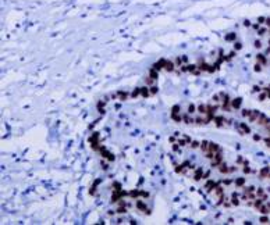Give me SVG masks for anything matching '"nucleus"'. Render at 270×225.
Instances as JSON below:
<instances>
[{"label": "nucleus", "instance_id": "6", "mask_svg": "<svg viewBox=\"0 0 270 225\" xmlns=\"http://www.w3.org/2000/svg\"><path fill=\"white\" fill-rule=\"evenodd\" d=\"M187 143H191V138L188 135H182V138L178 140V145L181 147H184V146H187Z\"/></svg>", "mask_w": 270, "mask_h": 225}, {"label": "nucleus", "instance_id": "45", "mask_svg": "<svg viewBox=\"0 0 270 225\" xmlns=\"http://www.w3.org/2000/svg\"><path fill=\"white\" fill-rule=\"evenodd\" d=\"M255 47H258V49H259V47H262V43H260L259 40H256V42H255Z\"/></svg>", "mask_w": 270, "mask_h": 225}, {"label": "nucleus", "instance_id": "42", "mask_svg": "<svg viewBox=\"0 0 270 225\" xmlns=\"http://www.w3.org/2000/svg\"><path fill=\"white\" fill-rule=\"evenodd\" d=\"M209 177H210V172H209V171L203 172V179H209Z\"/></svg>", "mask_w": 270, "mask_h": 225}, {"label": "nucleus", "instance_id": "34", "mask_svg": "<svg viewBox=\"0 0 270 225\" xmlns=\"http://www.w3.org/2000/svg\"><path fill=\"white\" fill-rule=\"evenodd\" d=\"M141 95V88H138V89H135L134 92H132V97H136V96H139Z\"/></svg>", "mask_w": 270, "mask_h": 225}, {"label": "nucleus", "instance_id": "22", "mask_svg": "<svg viewBox=\"0 0 270 225\" xmlns=\"http://www.w3.org/2000/svg\"><path fill=\"white\" fill-rule=\"evenodd\" d=\"M244 183H245V178H237L235 179V185L237 186H244Z\"/></svg>", "mask_w": 270, "mask_h": 225}, {"label": "nucleus", "instance_id": "49", "mask_svg": "<svg viewBox=\"0 0 270 225\" xmlns=\"http://www.w3.org/2000/svg\"><path fill=\"white\" fill-rule=\"evenodd\" d=\"M254 139H255V140H260V136H259V135H254Z\"/></svg>", "mask_w": 270, "mask_h": 225}, {"label": "nucleus", "instance_id": "23", "mask_svg": "<svg viewBox=\"0 0 270 225\" xmlns=\"http://www.w3.org/2000/svg\"><path fill=\"white\" fill-rule=\"evenodd\" d=\"M196 110H198V107H196V106H194V104H189V106H188V113H189V114H194Z\"/></svg>", "mask_w": 270, "mask_h": 225}, {"label": "nucleus", "instance_id": "32", "mask_svg": "<svg viewBox=\"0 0 270 225\" xmlns=\"http://www.w3.org/2000/svg\"><path fill=\"white\" fill-rule=\"evenodd\" d=\"M267 174H269V168H267V167H266V168H263V170L260 171V177H266Z\"/></svg>", "mask_w": 270, "mask_h": 225}, {"label": "nucleus", "instance_id": "38", "mask_svg": "<svg viewBox=\"0 0 270 225\" xmlns=\"http://www.w3.org/2000/svg\"><path fill=\"white\" fill-rule=\"evenodd\" d=\"M260 70H262V64H260V63H258V64L255 65V71H256V72H259Z\"/></svg>", "mask_w": 270, "mask_h": 225}, {"label": "nucleus", "instance_id": "26", "mask_svg": "<svg viewBox=\"0 0 270 225\" xmlns=\"http://www.w3.org/2000/svg\"><path fill=\"white\" fill-rule=\"evenodd\" d=\"M145 81H146V83H148V85H153V83H155V81H156V78H153V76H150V75H149Z\"/></svg>", "mask_w": 270, "mask_h": 225}, {"label": "nucleus", "instance_id": "47", "mask_svg": "<svg viewBox=\"0 0 270 225\" xmlns=\"http://www.w3.org/2000/svg\"><path fill=\"white\" fill-rule=\"evenodd\" d=\"M260 222H263V224L267 222V218H266V217H262V218H260Z\"/></svg>", "mask_w": 270, "mask_h": 225}, {"label": "nucleus", "instance_id": "7", "mask_svg": "<svg viewBox=\"0 0 270 225\" xmlns=\"http://www.w3.org/2000/svg\"><path fill=\"white\" fill-rule=\"evenodd\" d=\"M213 195H214V197L217 199V197H220V196L224 195V190H223V188L221 186H219V185H216V188L213 189Z\"/></svg>", "mask_w": 270, "mask_h": 225}, {"label": "nucleus", "instance_id": "13", "mask_svg": "<svg viewBox=\"0 0 270 225\" xmlns=\"http://www.w3.org/2000/svg\"><path fill=\"white\" fill-rule=\"evenodd\" d=\"M200 149H202V151H203V153H208V151L210 150V142L203 140V142L200 143Z\"/></svg>", "mask_w": 270, "mask_h": 225}, {"label": "nucleus", "instance_id": "9", "mask_svg": "<svg viewBox=\"0 0 270 225\" xmlns=\"http://www.w3.org/2000/svg\"><path fill=\"white\" fill-rule=\"evenodd\" d=\"M217 168H219V171H220L221 174H228V172H230V167L225 164V163H220V164L217 165Z\"/></svg>", "mask_w": 270, "mask_h": 225}, {"label": "nucleus", "instance_id": "30", "mask_svg": "<svg viewBox=\"0 0 270 225\" xmlns=\"http://www.w3.org/2000/svg\"><path fill=\"white\" fill-rule=\"evenodd\" d=\"M149 92H150V95H156V93H157V86H155V85H153V86H150Z\"/></svg>", "mask_w": 270, "mask_h": 225}, {"label": "nucleus", "instance_id": "28", "mask_svg": "<svg viewBox=\"0 0 270 225\" xmlns=\"http://www.w3.org/2000/svg\"><path fill=\"white\" fill-rule=\"evenodd\" d=\"M212 100H213V103H219V102H221V99H220V95H214V96L212 97Z\"/></svg>", "mask_w": 270, "mask_h": 225}, {"label": "nucleus", "instance_id": "1", "mask_svg": "<svg viewBox=\"0 0 270 225\" xmlns=\"http://www.w3.org/2000/svg\"><path fill=\"white\" fill-rule=\"evenodd\" d=\"M237 129L240 131L241 135H246V134H249V132H251L249 126H248L245 122H240V124H237Z\"/></svg>", "mask_w": 270, "mask_h": 225}, {"label": "nucleus", "instance_id": "3", "mask_svg": "<svg viewBox=\"0 0 270 225\" xmlns=\"http://www.w3.org/2000/svg\"><path fill=\"white\" fill-rule=\"evenodd\" d=\"M136 209L141 210V211H143L145 214H149V209L146 207V204H145L142 200H138V201H136Z\"/></svg>", "mask_w": 270, "mask_h": 225}, {"label": "nucleus", "instance_id": "43", "mask_svg": "<svg viewBox=\"0 0 270 225\" xmlns=\"http://www.w3.org/2000/svg\"><path fill=\"white\" fill-rule=\"evenodd\" d=\"M180 147H181V146L178 145V143H177V145H173V150H174V151H177V150L180 149Z\"/></svg>", "mask_w": 270, "mask_h": 225}, {"label": "nucleus", "instance_id": "46", "mask_svg": "<svg viewBox=\"0 0 270 225\" xmlns=\"http://www.w3.org/2000/svg\"><path fill=\"white\" fill-rule=\"evenodd\" d=\"M181 59H182V63H187V61H188V57H187V56H181Z\"/></svg>", "mask_w": 270, "mask_h": 225}, {"label": "nucleus", "instance_id": "18", "mask_svg": "<svg viewBox=\"0 0 270 225\" xmlns=\"http://www.w3.org/2000/svg\"><path fill=\"white\" fill-rule=\"evenodd\" d=\"M102 154H103V157H106L109 161H113L114 160V157H113V154L111 153H109V151H106L105 149H102Z\"/></svg>", "mask_w": 270, "mask_h": 225}, {"label": "nucleus", "instance_id": "50", "mask_svg": "<svg viewBox=\"0 0 270 225\" xmlns=\"http://www.w3.org/2000/svg\"><path fill=\"white\" fill-rule=\"evenodd\" d=\"M102 165H103V168H105V170H107V168H109V167H107V164H106V163H102Z\"/></svg>", "mask_w": 270, "mask_h": 225}, {"label": "nucleus", "instance_id": "21", "mask_svg": "<svg viewBox=\"0 0 270 225\" xmlns=\"http://www.w3.org/2000/svg\"><path fill=\"white\" fill-rule=\"evenodd\" d=\"M189 145H191V147H192V149H198V147H200V143H199L198 140H191V143H189Z\"/></svg>", "mask_w": 270, "mask_h": 225}, {"label": "nucleus", "instance_id": "2", "mask_svg": "<svg viewBox=\"0 0 270 225\" xmlns=\"http://www.w3.org/2000/svg\"><path fill=\"white\" fill-rule=\"evenodd\" d=\"M221 161H223V156H221V153H220V151L214 153V156H213V158H212V165H213V167H217Z\"/></svg>", "mask_w": 270, "mask_h": 225}, {"label": "nucleus", "instance_id": "4", "mask_svg": "<svg viewBox=\"0 0 270 225\" xmlns=\"http://www.w3.org/2000/svg\"><path fill=\"white\" fill-rule=\"evenodd\" d=\"M259 111L258 110H252L251 113H249V115H248V120H249V122H254V121H256L258 118H259Z\"/></svg>", "mask_w": 270, "mask_h": 225}, {"label": "nucleus", "instance_id": "37", "mask_svg": "<svg viewBox=\"0 0 270 225\" xmlns=\"http://www.w3.org/2000/svg\"><path fill=\"white\" fill-rule=\"evenodd\" d=\"M249 113H251L249 110H241V114H242L244 117H248V115H249Z\"/></svg>", "mask_w": 270, "mask_h": 225}, {"label": "nucleus", "instance_id": "39", "mask_svg": "<svg viewBox=\"0 0 270 225\" xmlns=\"http://www.w3.org/2000/svg\"><path fill=\"white\" fill-rule=\"evenodd\" d=\"M125 211H127V210H125V209H124V207H119V209H117V211H116V213H119V214H124V213H125Z\"/></svg>", "mask_w": 270, "mask_h": 225}, {"label": "nucleus", "instance_id": "40", "mask_svg": "<svg viewBox=\"0 0 270 225\" xmlns=\"http://www.w3.org/2000/svg\"><path fill=\"white\" fill-rule=\"evenodd\" d=\"M258 97H259V100L262 102V100H265V99H266V93H259V96H258Z\"/></svg>", "mask_w": 270, "mask_h": 225}, {"label": "nucleus", "instance_id": "16", "mask_svg": "<svg viewBox=\"0 0 270 225\" xmlns=\"http://www.w3.org/2000/svg\"><path fill=\"white\" fill-rule=\"evenodd\" d=\"M117 97L120 99L121 102H124V100H127V99L130 97V95H128L127 92H117Z\"/></svg>", "mask_w": 270, "mask_h": 225}, {"label": "nucleus", "instance_id": "44", "mask_svg": "<svg viewBox=\"0 0 270 225\" xmlns=\"http://www.w3.org/2000/svg\"><path fill=\"white\" fill-rule=\"evenodd\" d=\"M241 47H242V46H241V43H235V46H234V49H235V50H240Z\"/></svg>", "mask_w": 270, "mask_h": 225}, {"label": "nucleus", "instance_id": "36", "mask_svg": "<svg viewBox=\"0 0 270 225\" xmlns=\"http://www.w3.org/2000/svg\"><path fill=\"white\" fill-rule=\"evenodd\" d=\"M231 183H233V181L230 179V178H227V179H223V185H227V186H228V185H231Z\"/></svg>", "mask_w": 270, "mask_h": 225}, {"label": "nucleus", "instance_id": "12", "mask_svg": "<svg viewBox=\"0 0 270 225\" xmlns=\"http://www.w3.org/2000/svg\"><path fill=\"white\" fill-rule=\"evenodd\" d=\"M198 111H199L200 114H208V113H209V106L199 104V106H198Z\"/></svg>", "mask_w": 270, "mask_h": 225}, {"label": "nucleus", "instance_id": "8", "mask_svg": "<svg viewBox=\"0 0 270 225\" xmlns=\"http://www.w3.org/2000/svg\"><path fill=\"white\" fill-rule=\"evenodd\" d=\"M216 188V182L212 179H206V183H205V189L208 190V192H210V190H213Z\"/></svg>", "mask_w": 270, "mask_h": 225}, {"label": "nucleus", "instance_id": "11", "mask_svg": "<svg viewBox=\"0 0 270 225\" xmlns=\"http://www.w3.org/2000/svg\"><path fill=\"white\" fill-rule=\"evenodd\" d=\"M182 120L185 121L187 124H194V122H195V120H196V118H194V117H192V115H191V114L188 113V114H185V115H182Z\"/></svg>", "mask_w": 270, "mask_h": 225}, {"label": "nucleus", "instance_id": "17", "mask_svg": "<svg viewBox=\"0 0 270 225\" xmlns=\"http://www.w3.org/2000/svg\"><path fill=\"white\" fill-rule=\"evenodd\" d=\"M231 203H233V206H238V204H240V200H238V193H237V192H234V193H233V196H231Z\"/></svg>", "mask_w": 270, "mask_h": 225}, {"label": "nucleus", "instance_id": "27", "mask_svg": "<svg viewBox=\"0 0 270 225\" xmlns=\"http://www.w3.org/2000/svg\"><path fill=\"white\" fill-rule=\"evenodd\" d=\"M196 68H198V65H195V64H188V71L189 72H194Z\"/></svg>", "mask_w": 270, "mask_h": 225}, {"label": "nucleus", "instance_id": "35", "mask_svg": "<svg viewBox=\"0 0 270 225\" xmlns=\"http://www.w3.org/2000/svg\"><path fill=\"white\" fill-rule=\"evenodd\" d=\"M234 38H235V33H230V35H227V36H225V39H227V40H234Z\"/></svg>", "mask_w": 270, "mask_h": 225}, {"label": "nucleus", "instance_id": "33", "mask_svg": "<svg viewBox=\"0 0 270 225\" xmlns=\"http://www.w3.org/2000/svg\"><path fill=\"white\" fill-rule=\"evenodd\" d=\"M242 170H244V172H245V174H249V172H251V168L248 167V164H246V163L244 164V168H242Z\"/></svg>", "mask_w": 270, "mask_h": 225}, {"label": "nucleus", "instance_id": "48", "mask_svg": "<svg viewBox=\"0 0 270 225\" xmlns=\"http://www.w3.org/2000/svg\"><path fill=\"white\" fill-rule=\"evenodd\" d=\"M235 170H237V168H235V167H234V165H231V167H230V172H234V171H235Z\"/></svg>", "mask_w": 270, "mask_h": 225}, {"label": "nucleus", "instance_id": "24", "mask_svg": "<svg viewBox=\"0 0 270 225\" xmlns=\"http://www.w3.org/2000/svg\"><path fill=\"white\" fill-rule=\"evenodd\" d=\"M171 118L174 121H177V122H180V121H182V115H180V114H171Z\"/></svg>", "mask_w": 270, "mask_h": 225}, {"label": "nucleus", "instance_id": "5", "mask_svg": "<svg viewBox=\"0 0 270 225\" xmlns=\"http://www.w3.org/2000/svg\"><path fill=\"white\" fill-rule=\"evenodd\" d=\"M213 121H214L216 126H219V128H221V126L227 125V124H225V120L223 118V117H213Z\"/></svg>", "mask_w": 270, "mask_h": 225}, {"label": "nucleus", "instance_id": "10", "mask_svg": "<svg viewBox=\"0 0 270 225\" xmlns=\"http://www.w3.org/2000/svg\"><path fill=\"white\" fill-rule=\"evenodd\" d=\"M200 178H203V170L202 168H196L195 172H194V179L199 181Z\"/></svg>", "mask_w": 270, "mask_h": 225}, {"label": "nucleus", "instance_id": "25", "mask_svg": "<svg viewBox=\"0 0 270 225\" xmlns=\"http://www.w3.org/2000/svg\"><path fill=\"white\" fill-rule=\"evenodd\" d=\"M256 59H258V63H260V64H265V63H266L265 56H262V54H258V56H256Z\"/></svg>", "mask_w": 270, "mask_h": 225}, {"label": "nucleus", "instance_id": "14", "mask_svg": "<svg viewBox=\"0 0 270 225\" xmlns=\"http://www.w3.org/2000/svg\"><path fill=\"white\" fill-rule=\"evenodd\" d=\"M241 103H242L241 97H237V99L231 100V107H233V108H240V107H241Z\"/></svg>", "mask_w": 270, "mask_h": 225}, {"label": "nucleus", "instance_id": "31", "mask_svg": "<svg viewBox=\"0 0 270 225\" xmlns=\"http://www.w3.org/2000/svg\"><path fill=\"white\" fill-rule=\"evenodd\" d=\"M139 195H142V192H139V190H132V192L130 193L131 197H136V196H139Z\"/></svg>", "mask_w": 270, "mask_h": 225}, {"label": "nucleus", "instance_id": "41", "mask_svg": "<svg viewBox=\"0 0 270 225\" xmlns=\"http://www.w3.org/2000/svg\"><path fill=\"white\" fill-rule=\"evenodd\" d=\"M237 163H238V164H242V163H245V160H244V157H241V156H238V157H237Z\"/></svg>", "mask_w": 270, "mask_h": 225}, {"label": "nucleus", "instance_id": "19", "mask_svg": "<svg viewBox=\"0 0 270 225\" xmlns=\"http://www.w3.org/2000/svg\"><path fill=\"white\" fill-rule=\"evenodd\" d=\"M209 151H212V153H217V151H220V147H219V145L217 143H213V142H210V150Z\"/></svg>", "mask_w": 270, "mask_h": 225}, {"label": "nucleus", "instance_id": "29", "mask_svg": "<svg viewBox=\"0 0 270 225\" xmlns=\"http://www.w3.org/2000/svg\"><path fill=\"white\" fill-rule=\"evenodd\" d=\"M180 113V106H174L171 108V114H178Z\"/></svg>", "mask_w": 270, "mask_h": 225}, {"label": "nucleus", "instance_id": "20", "mask_svg": "<svg viewBox=\"0 0 270 225\" xmlns=\"http://www.w3.org/2000/svg\"><path fill=\"white\" fill-rule=\"evenodd\" d=\"M141 95L142 96H145V97H148L150 95V92H149V89L148 88H141Z\"/></svg>", "mask_w": 270, "mask_h": 225}, {"label": "nucleus", "instance_id": "15", "mask_svg": "<svg viewBox=\"0 0 270 225\" xmlns=\"http://www.w3.org/2000/svg\"><path fill=\"white\" fill-rule=\"evenodd\" d=\"M174 65H176V63H173V61H166L164 70L166 71H168V72H171V71L174 70Z\"/></svg>", "mask_w": 270, "mask_h": 225}]
</instances>
